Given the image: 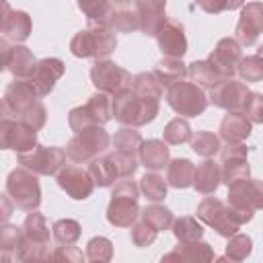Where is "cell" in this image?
Wrapping results in <instances>:
<instances>
[{
  "label": "cell",
  "instance_id": "cell-56",
  "mask_svg": "<svg viewBox=\"0 0 263 263\" xmlns=\"http://www.w3.org/2000/svg\"><path fill=\"white\" fill-rule=\"evenodd\" d=\"M129 2H132V0H111V4H113L115 10H123V8H127Z\"/></svg>",
  "mask_w": 263,
  "mask_h": 263
},
{
  "label": "cell",
  "instance_id": "cell-5",
  "mask_svg": "<svg viewBox=\"0 0 263 263\" xmlns=\"http://www.w3.org/2000/svg\"><path fill=\"white\" fill-rule=\"evenodd\" d=\"M111 144V136L103 125H88L70 138L66 144V154L72 162H88L97 156H101Z\"/></svg>",
  "mask_w": 263,
  "mask_h": 263
},
{
  "label": "cell",
  "instance_id": "cell-41",
  "mask_svg": "<svg viewBox=\"0 0 263 263\" xmlns=\"http://www.w3.org/2000/svg\"><path fill=\"white\" fill-rule=\"evenodd\" d=\"M162 136H164V142L166 144H185L193 138V132H191V125L187 123V119L183 117H175L171 119L164 129H162Z\"/></svg>",
  "mask_w": 263,
  "mask_h": 263
},
{
  "label": "cell",
  "instance_id": "cell-20",
  "mask_svg": "<svg viewBox=\"0 0 263 263\" xmlns=\"http://www.w3.org/2000/svg\"><path fill=\"white\" fill-rule=\"evenodd\" d=\"M156 43L162 55L166 58H183L187 51V39H185V29L181 23L166 18L164 25L156 33Z\"/></svg>",
  "mask_w": 263,
  "mask_h": 263
},
{
  "label": "cell",
  "instance_id": "cell-32",
  "mask_svg": "<svg viewBox=\"0 0 263 263\" xmlns=\"http://www.w3.org/2000/svg\"><path fill=\"white\" fill-rule=\"evenodd\" d=\"M76 2H78V8L82 10V14L88 18V23L109 25L111 16L115 14L111 0H76Z\"/></svg>",
  "mask_w": 263,
  "mask_h": 263
},
{
  "label": "cell",
  "instance_id": "cell-25",
  "mask_svg": "<svg viewBox=\"0 0 263 263\" xmlns=\"http://www.w3.org/2000/svg\"><path fill=\"white\" fill-rule=\"evenodd\" d=\"M251 136V119L242 111H228L220 123V138L224 142H242Z\"/></svg>",
  "mask_w": 263,
  "mask_h": 263
},
{
  "label": "cell",
  "instance_id": "cell-8",
  "mask_svg": "<svg viewBox=\"0 0 263 263\" xmlns=\"http://www.w3.org/2000/svg\"><path fill=\"white\" fill-rule=\"evenodd\" d=\"M113 119V101L107 92L97 90L88 97V101L80 107H74L68 113V125L72 132H80L88 125H105Z\"/></svg>",
  "mask_w": 263,
  "mask_h": 263
},
{
  "label": "cell",
  "instance_id": "cell-7",
  "mask_svg": "<svg viewBox=\"0 0 263 263\" xmlns=\"http://www.w3.org/2000/svg\"><path fill=\"white\" fill-rule=\"evenodd\" d=\"M6 193L10 195L14 208L33 212L41 203V187L37 181V175L25 166L12 168L6 179Z\"/></svg>",
  "mask_w": 263,
  "mask_h": 263
},
{
  "label": "cell",
  "instance_id": "cell-12",
  "mask_svg": "<svg viewBox=\"0 0 263 263\" xmlns=\"http://www.w3.org/2000/svg\"><path fill=\"white\" fill-rule=\"evenodd\" d=\"M0 146L14 150L16 154L29 152L37 146V129L14 117H2L0 121Z\"/></svg>",
  "mask_w": 263,
  "mask_h": 263
},
{
  "label": "cell",
  "instance_id": "cell-37",
  "mask_svg": "<svg viewBox=\"0 0 263 263\" xmlns=\"http://www.w3.org/2000/svg\"><path fill=\"white\" fill-rule=\"evenodd\" d=\"M47 253H49V245L37 242L27 238L25 234L21 236V242L14 251V257L18 261H47Z\"/></svg>",
  "mask_w": 263,
  "mask_h": 263
},
{
  "label": "cell",
  "instance_id": "cell-3",
  "mask_svg": "<svg viewBox=\"0 0 263 263\" xmlns=\"http://www.w3.org/2000/svg\"><path fill=\"white\" fill-rule=\"evenodd\" d=\"M138 195H140V185L129 177L113 185L111 201L107 205V220L111 226L132 228V224L138 220L142 212L138 205Z\"/></svg>",
  "mask_w": 263,
  "mask_h": 263
},
{
  "label": "cell",
  "instance_id": "cell-50",
  "mask_svg": "<svg viewBox=\"0 0 263 263\" xmlns=\"http://www.w3.org/2000/svg\"><path fill=\"white\" fill-rule=\"evenodd\" d=\"M14 119H21L23 123H27V125H31L33 129H41L43 125H45V119H47V111H45V105L41 103V101H35L27 111H23L18 117H14Z\"/></svg>",
  "mask_w": 263,
  "mask_h": 263
},
{
  "label": "cell",
  "instance_id": "cell-10",
  "mask_svg": "<svg viewBox=\"0 0 263 263\" xmlns=\"http://www.w3.org/2000/svg\"><path fill=\"white\" fill-rule=\"evenodd\" d=\"M197 220L205 222L210 228H214L220 236L230 238L232 234L238 232L240 224L232 218V212L228 208V203L220 201L218 197H203L197 203Z\"/></svg>",
  "mask_w": 263,
  "mask_h": 263
},
{
  "label": "cell",
  "instance_id": "cell-57",
  "mask_svg": "<svg viewBox=\"0 0 263 263\" xmlns=\"http://www.w3.org/2000/svg\"><path fill=\"white\" fill-rule=\"evenodd\" d=\"M257 53H259V55H261V58H263V45H261V47H259V49H257Z\"/></svg>",
  "mask_w": 263,
  "mask_h": 263
},
{
  "label": "cell",
  "instance_id": "cell-1",
  "mask_svg": "<svg viewBox=\"0 0 263 263\" xmlns=\"http://www.w3.org/2000/svg\"><path fill=\"white\" fill-rule=\"evenodd\" d=\"M158 109H160V99L138 95L132 86L113 95V117L123 125H132V127L146 125L156 119Z\"/></svg>",
  "mask_w": 263,
  "mask_h": 263
},
{
  "label": "cell",
  "instance_id": "cell-55",
  "mask_svg": "<svg viewBox=\"0 0 263 263\" xmlns=\"http://www.w3.org/2000/svg\"><path fill=\"white\" fill-rule=\"evenodd\" d=\"M247 0H226V10H236V8H242Z\"/></svg>",
  "mask_w": 263,
  "mask_h": 263
},
{
  "label": "cell",
  "instance_id": "cell-18",
  "mask_svg": "<svg viewBox=\"0 0 263 263\" xmlns=\"http://www.w3.org/2000/svg\"><path fill=\"white\" fill-rule=\"evenodd\" d=\"M0 49H2V62L4 68L14 76V78H31V74L35 72L37 60L33 55V51L21 43L8 45L6 39L0 41Z\"/></svg>",
  "mask_w": 263,
  "mask_h": 263
},
{
  "label": "cell",
  "instance_id": "cell-45",
  "mask_svg": "<svg viewBox=\"0 0 263 263\" xmlns=\"http://www.w3.org/2000/svg\"><path fill=\"white\" fill-rule=\"evenodd\" d=\"M236 72H238V76L245 82H259V80H263V58L259 53L242 58L238 62Z\"/></svg>",
  "mask_w": 263,
  "mask_h": 263
},
{
  "label": "cell",
  "instance_id": "cell-33",
  "mask_svg": "<svg viewBox=\"0 0 263 263\" xmlns=\"http://www.w3.org/2000/svg\"><path fill=\"white\" fill-rule=\"evenodd\" d=\"M140 218L146 222V224H150L154 230H168L171 226H173V222H175V218H173V212L168 210V208H164V205H158L156 201L152 203V205H146L142 212H140Z\"/></svg>",
  "mask_w": 263,
  "mask_h": 263
},
{
  "label": "cell",
  "instance_id": "cell-19",
  "mask_svg": "<svg viewBox=\"0 0 263 263\" xmlns=\"http://www.w3.org/2000/svg\"><path fill=\"white\" fill-rule=\"evenodd\" d=\"M208 60L214 64V68L220 72L222 78H232L236 74L238 62L242 60V47L236 39L224 37L216 43V47L212 49Z\"/></svg>",
  "mask_w": 263,
  "mask_h": 263
},
{
  "label": "cell",
  "instance_id": "cell-9",
  "mask_svg": "<svg viewBox=\"0 0 263 263\" xmlns=\"http://www.w3.org/2000/svg\"><path fill=\"white\" fill-rule=\"evenodd\" d=\"M66 150L64 148H58V146H41L37 144L33 150L29 152H21L16 156L18 164L33 171L35 175H43V177H49V175H58V171L66 164Z\"/></svg>",
  "mask_w": 263,
  "mask_h": 263
},
{
  "label": "cell",
  "instance_id": "cell-22",
  "mask_svg": "<svg viewBox=\"0 0 263 263\" xmlns=\"http://www.w3.org/2000/svg\"><path fill=\"white\" fill-rule=\"evenodd\" d=\"M64 70H66V66H64V62L60 58H43V60L37 62L35 72L31 74L29 80L33 82V86L39 92V97H45V95H49L53 90L55 82L64 76Z\"/></svg>",
  "mask_w": 263,
  "mask_h": 263
},
{
  "label": "cell",
  "instance_id": "cell-39",
  "mask_svg": "<svg viewBox=\"0 0 263 263\" xmlns=\"http://www.w3.org/2000/svg\"><path fill=\"white\" fill-rule=\"evenodd\" d=\"M220 138L212 132H205V129H199L195 132V136L191 138V150L203 158H212L216 152H220Z\"/></svg>",
  "mask_w": 263,
  "mask_h": 263
},
{
  "label": "cell",
  "instance_id": "cell-52",
  "mask_svg": "<svg viewBox=\"0 0 263 263\" xmlns=\"http://www.w3.org/2000/svg\"><path fill=\"white\" fill-rule=\"evenodd\" d=\"M242 113L251 119V123H263V95L261 92H249Z\"/></svg>",
  "mask_w": 263,
  "mask_h": 263
},
{
  "label": "cell",
  "instance_id": "cell-31",
  "mask_svg": "<svg viewBox=\"0 0 263 263\" xmlns=\"http://www.w3.org/2000/svg\"><path fill=\"white\" fill-rule=\"evenodd\" d=\"M154 74L158 76V80L162 82V86H171L177 80H183L187 76V64H183V58H162L156 68Z\"/></svg>",
  "mask_w": 263,
  "mask_h": 263
},
{
  "label": "cell",
  "instance_id": "cell-44",
  "mask_svg": "<svg viewBox=\"0 0 263 263\" xmlns=\"http://www.w3.org/2000/svg\"><path fill=\"white\" fill-rule=\"evenodd\" d=\"M253 251V240L247 234H232L226 245V259L230 261H245Z\"/></svg>",
  "mask_w": 263,
  "mask_h": 263
},
{
  "label": "cell",
  "instance_id": "cell-29",
  "mask_svg": "<svg viewBox=\"0 0 263 263\" xmlns=\"http://www.w3.org/2000/svg\"><path fill=\"white\" fill-rule=\"evenodd\" d=\"M187 76L191 78V82L199 84L201 88H214L218 82L224 80L210 60H195V62H191L187 66Z\"/></svg>",
  "mask_w": 263,
  "mask_h": 263
},
{
  "label": "cell",
  "instance_id": "cell-24",
  "mask_svg": "<svg viewBox=\"0 0 263 263\" xmlns=\"http://www.w3.org/2000/svg\"><path fill=\"white\" fill-rule=\"evenodd\" d=\"M222 183V166L210 158H205L203 162H199L195 166V177H193V187L197 193L201 195H210L218 189V185Z\"/></svg>",
  "mask_w": 263,
  "mask_h": 263
},
{
  "label": "cell",
  "instance_id": "cell-42",
  "mask_svg": "<svg viewBox=\"0 0 263 263\" xmlns=\"http://www.w3.org/2000/svg\"><path fill=\"white\" fill-rule=\"evenodd\" d=\"M51 234L53 238L60 242V245H74L80 234H82V228L76 220L72 218H62L58 222H53V228H51Z\"/></svg>",
  "mask_w": 263,
  "mask_h": 263
},
{
  "label": "cell",
  "instance_id": "cell-48",
  "mask_svg": "<svg viewBox=\"0 0 263 263\" xmlns=\"http://www.w3.org/2000/svg\"><path fill=\"white\" fill-rule=\"evenodd\" d=\"M21 236H23V226H12V224H6L2 226L0 230V249H2V257L4 259H10V253L16 251L18 242H21Z\"/></svg>",
  "mask_w": 263,
  "mask_h": 263
},
{
  "label": "cell",
  "instance_id": "cell-14",
  "mask_svg": "<svg viewBox=\"0 0 263 263\" xmlns=\"http://www.w3.org/2000/svg\"><path fill=\"white\" fill-rule=\"evenodd\" d=\"M39 99L41 97L29 78H14V82H10L4 90V99H2L4 117H18Z\"/></svg>",
  "mask_w": 263,
  "mask_h": 263
},
{
  "label": "cell",
  "instance_id": "cell-21",
  "mask_svg": "<svg viewBox=\"0 0 263 263\" xmlns=\"http://www.w3.org/2000/svg\"><path fill=\"white\" fill-rule=\"evenodd\" d=\"M136 14L140 18V31L148 37H156L158 29L166 21V0H134Z\"/></svg>",
  "mask_w": 263,
  "mask_h": 263
},
{
  "label": "cell",
  "instance_id": "cell-28",
  "mask_svg": "<svg viewBox=\"0 0 263 263\" xmlns=\"http://www.w3.org/2000/svg\"><path fill=\"white\" fill-rule=\"evenodd\" d=\"M195 164L189 158H175L166 166V183L175 189H185L193 185Z\"/></svg>",
  "mask_w": 263,
  "mask_h": 263
},
{
  "label": "cell",
  "instance_id": "cell-40",
  "mask_svg": "<svg viewBox=\"0 0 263 263\" xmlns=\"http://www.w3.org/2000/svg\"><path fill=\"white\" fill-rule=\"evenodd\" d=\"M132 88H134L138 95L160 99L164 86H162V82L158 80V76H156L154 72H140V74L134 76V80H132Z\"/></svg>",
  "mask_w": 263,
  "mask_h": 263
},
{
  "label": "cell",
  "instance_id": "cell-17",
  "mask_svg": "<svg viewBox=\"0 0 263 263\" xmlns=\"http://www.w3.org/2000/svg\"><path fill=\"white\" fill-rule=\"evenodd\" d=\"M234 33L240 45L257 43L259 35L263 33V2H247L240 8V16H238Z\"/></svg>",
  "mask_w": 263,
  "mask_h": 263
},
{
  "label": "cell",
  "instance_id": "cell-53",
  "mask_svg": "<svg viewBox=\"0 0 263 263\" xmlns=\"http://www.w3.org/2000/svg\"><path fill=\"white\" fill-rule=\"evenodd\" d=\"M195 4L208 14H220L226 10V0H195Z\"/></svg>",
  "mask_w": 263,
  "mask_h": 263
},
{
  "label": "cell",
  "instance_id": "cell-46",
  "mask_svg": "<svg viewBox=\"0 0 263 263\" xmlns=\"http://www.w3.org/2000/svg\"><path fill=\"white\" fill-rule=\"evenodd\" d=\"M109 25L115 33H134V31L140 29V18H138L136 12L123 8V10H115Z\"/></svg>",
  "mask_w": 263,
  "mask_h": 263
},
{
  "label": "cell",
  "instance_id": "cell-23",
  "mask_svg": "<svg viewBox=\"0 0 263 263\" xmlns=\"http://www.w3.org/2000/svg\"><path fill=\"white\" fill-rule=\"evenodd\" d=\"M31 16L25 10H12L6 0H2V33L4 39L14 43H23L31 35Z\"/></svg>",
  "mask_w": 263,
  "mask_h": 263
},
{
  "label": "cell",
  "instance_id": "cell-4",
  "mask_svg": "<svg viewBox=\"0 0 263 263\" xmlns=\"http://www.w3.org/2000/svg\"><path fill=\"white\" fill-rule=\"evenodd\" d=\"M226 203L232 212V218L240 226L251 222L255 210H263V181L247 177L230 183Z\"/></svg>",
  "mask_w": 263,
  "mask_h": 263
},
{
  "label": "cell",
  "instance_id": "cell-6",
  "mask_svg": "<svg viewBox=\"0 0 263 263\" xmlns=\"http://www.w3.org/2000/svg\"><path fill=\"white\" fill-rule=\"evenodd\" d=\"M166 103L181 117H197L205 111L210 99L205 97V92L199 84L187 82L183 78V80H177L171 86H166Z\"/></svg>",
  "mask_w": 263,
  "mask_h": 263
},
{
  "label": "cell",
  "instance_id": "cell-2",
  "mask_svg": "<svg viewBox=\"0 0 263 263\" xmlns=\"http://www.w3.org/2000/svg\"><path fill=\"white\" fill-rule=\"evenodd\" d=\"M117 47V37L111 25L88 23L86 29L78 31L70 41V51L76 58H95L105 60Z\"/></svg>",
  "mask_w": 263,
  "mask_h": 263
},
{
  "label": "cell",
  "instance_id": "cell-34",
  "mask_svg": "<svg viewBox=\"0 0 263 263\" xmlns=\"http://www.w3.org/2000/svg\"><path fill=\"white\" fill-rule=\"evenodd\" d=\"M173 234L179 242H193V240H201L203 236V226L197 222V218L191 216H183L177 218L173 222Z\"/></svg>",
  "mask_w": 263,
  "mask_h": 263
},
{
  "label": "cell",
  "instance_id": "cell-49",
  "mask_svg": "<svg viewBox=\"0 0 263 263\" xmlns=\"http://www.w3.org/2000/svg\"><path fill=\"white\" fill-rule=\"evenodd\" d=\"M156 234H158V230H154L150 224H146L142 218H140V222H134L132 224V230H129V236H132V242L136 245V247H148V245H152L154 240H156Z\"/></svg>",
  "mask_w": 263,
  "mask_h": 263
},
{
  "label": "cell",
  "instance_id": "cell-47",
  "mask_svg": "<svg viewBox=\"0 0 263 263\" xmlns=\"http://www.w3.org/2000/svg\"><path fill=\"white\" fill-rule=\"evenodd\" d=\"M109 158L113 160V164H115V168H117V175H119L121 179L132 177V175L136 173V168L140 166V164H138V160H140L138 154H129V152H121V150H113V152L109 154Z\"/></svg>",
  "mask_w": 263,
  "mask_h": 263
},
{
  "label": "cell",
  "instance_id": "cell-35",
  "mask_svg": "<svg viewBox=\"0 0 263 263\" xmlns=\"http://www.w3.org/2000/svg\"><path fill=\"white\" fill-rule=\"evenodd\" d=\"M23 234L31 240H37V242H43V245H49V228H47V222H45V216L39 214L37 210H33L25 222H23Z\"/></svg>",
  "mask_w": 263,
  "mask_h": 263
},
{
  "label": "cell",
  "instance_id": "cell-43",
  "mask_svg": "<svg viewBox=\"0 0 263 263\" xmlns=\"http://www.w3.org/2000/svg\"><path fill=\"white\" fill-rule=\"evenodd\" d=\"M86 259L90 263H107L113 257V242L105 236H95L86 242Z\"/></svg>",
  "mask_w": 263,
  "mask_h": 263
},
{
  "label": "cell",
  "instance_id": "cell-36",
  "mask_svg": "<svg viewBox=\"0 0 263 263\" xmlns=\"http://www.w3.org/2000/svg\"><path fill=\"white\" fill-rule=\"evenodd\" d=\"M166 187H168V183L156 171H150L140 179V191L144 193V197L148 201H156V203L162 201L166 197Z\"/></svg>",
  "mask_w": 263,
  "mask_h": 263
},
{
  "label": "cell",
  "instance_id": "cell-54",
  "mask_svg": "<svg viewBox=\"0 0 263 263\" xmlns=\"http://www.w3.org/2000/svg\"><path fill=\"white\" fill-rule=\"evenodd\" d=\"M12 199H10V195L8 193H4L2 195V222H6L8 218H10V212H12Z\"/></svg>",
  "mask_w": 263,
  "mask_h": 263
},
{
  "label": "cell",
  "instance_id": "cell-27",
  "mask_svg": "<svg viewBox=\"0 0 263 263\" xmlns=\"http://www.w3.org/2000/svg\"><path fill=\"white\" fill-rule=\"evenodd\" d=\"M214 251L208 242L193 240V242H179V247L162 257V261H212Z\"/></svg>",
  "mask_w": 263,
  "mask_h": 263
},
{
  "label": "cell",
  "instance_id": "cell-51",
  "mask_svg": "<svg viewBox=\"0 0 263 263\" xmlns=\"http://www.w3.org/2000/svg\"><path fill=\"white\" fill-rule=\"evenodd\" d=\"M84 257L86 255H82V251H78L72 245H62L47 253V261H60V263H82Z\"/></svg>",
  "mask_w": 263,
  "mask_h": 263
},
{
  "label": "cell",
  "instance_id": "cell-11",
  "mask_svg": "<svg viewBox=\"0 0 263 263\" xmlns=\"http://www.w3.org/2000/svg\"><path fill=\"white\" fill-rule=\"evenodd\" d=\"M90 80L95 84L97 90L101 92H107V95H117L125 88L132 86V80L134 76L121 68L119 64L111 62V60H97L90 68Z\"/></svg>",
  "mask_w": 263,
  "mask_h": 263
},
{
  "label": "cell",
  "instance_id": "cell-30",
  "mask_svg": "<svg viewBox=\"0 0 263 263\" xmlns=\"http://www.w3.org/2000/svg\"><path fill=\"white\" fill-rule=\"evenodd\" d=\"M86 168H88L97 187H111L115 183V179H119L117 168H115V164L109 156H97V158L88 160Z\"/></svg>",
  "mask_w": 263,
  "mask_h": 263
},
{
  "label": "cell",
  "instance_id": "cell-13",
  "mask_svg": "<svg viewBox=\"0 0 263 263\" xmlns=\"http://www.w3.org/2000/svg\"><path fill=\"white\" fill-rule=\"evenodd\" d=\"M249 148L242 142H226L220 148V166H222V183L230 185L238 179L251 177V166L247 162Z\"/></svg>",
  "mask_w": 263,
  "mask_h": 263
},
{
  "label": "cell",
  "instance_id": "cell-38",
  "mask_svg": "<svg viewBox=\"0 0 263 263\" xmlns=\"http://www.w3.org/2000/svg\"><path fill=\"white\" fill-rule=\"evenodd\" d=\"M113 146H115V150H121V152H129V154H138L140 152V146H142V136H140V132L136 129V127H132V125H125V127H121V129H117L115 132V136H113Z\"/></svg>",
  "mask_w": 263,
  "mask_h": 263
},
{
  "label": "cell",
  "instance_id": "cell-15",
  "mask_svg": "<svg viewBox=\"0 0 263 263\" xmlns=\"http://www.w3.org/2000/svg\"><path fill=\"white\" fill-rule=\"evenodd\" d=\"M55 181L72 199H86L92 195V189L97 187L88 168H82L78 164H64L58 171Z\"/></svg>",
  "mask_w": 263,
  "mask_h": 263
},
{
  "label": "cell",
  "instance_id": "cell-26",
  "mask_svg": "<svg viewBox=\"0 0 263 263\" xmlns=\"http://www.w3.org/2000/svg\"><path fill=\"white\" fill-rule=\"evenodd\" d=\"M138 156H140V164H144L148 171H162L171 162L168 148L160 140H146V142H142Z\"/></svg>",
  "mask_w": 263,
  "mask_h": 263
},
{
  "label": "cell",
  "instance_id": "cell-16",
  "mask_svg": "<svg viewBox=\"0 0 263 263\" xmlns=\"http://www.w3.org/2000/svg\"><path fill=\"white\" fill-rule=\"evenodd\" d=\"M249 86L234 78H224L214 88H210V101L226 111H242L245 101L249 97Z\"/></svg>",
  "mask_w": 263,
  "mask_h": 263
}]
</instances>
